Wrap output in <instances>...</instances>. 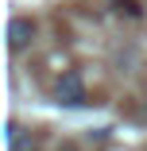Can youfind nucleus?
Masks as SVG:
<instances>
[{
  "label": "nucleus",
  "instance_id": "1",
  "mask_svg": "<svg viewBox=\"0 0 147 151\" xmlns=\"http://www.w3.org/2000/svg\"><path fill=\"white\" fill-rule=\"evenodd\" d=\"M54 97H58V105H70V109H77V105H85V81H81V74H62L58 78V89H54Z\"/></svg>",
  "mask_w": 147,
  "mask_h": 151
},
{
  "label": "nucleus",
  "instance_id": "2",
  "mask_svg": "<svg viewBox=\"0 0 147 151\" xmlns=\"http://www.w3.org/2000/svg\"><path fill=\"white\" fill-rule=\"evenodd\" d=\"M31 39H35V23L27 16H16L8 23V47L12 50H23V47H31Z\"/></svg>",
  "mask_w": 147,
  "mask_h": 151
},
{
  "label": "nucleus",
  "instance_id": "3",
  "mask_svg": "<svg viewBox=\"0 0 147 151\" xmlns=\"http://www.w3.org/2000/svg\"><path fill=\"white\" fill-rule=\"evenodd\" d=\"M112 8H116V12H124V16H132V19H139V16H143L136 0H112Z\"/></svg>",
  "mask_w": 147,
  "mask_h": 151
},
{
  "label": "nucleus",
  "instance_id": "4",
  "mask_svg": "<svg viewBox=\"0 0 147 151\" xmlns=\"http://www.w3.org/2000/svg\"><path fill=\"white\" fill-rule=\"evenodd\" d=\"M143 116H147V109H143Z\"/></svg>",
  "mask_w": 147,
  "mask_h": 151
}]
</instances>
